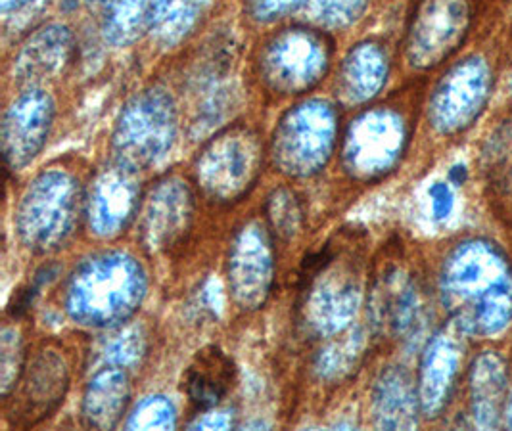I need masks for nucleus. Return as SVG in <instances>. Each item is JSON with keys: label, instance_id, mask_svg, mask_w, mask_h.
<instances>
[{"label": "nucleus", "instance_id": "1", "mask_svg": "<svg viewBox=\"0 0 512 431\" xmlns=\"http://www.w3.org/2000/svg\"><path fill=\"white\" fill-rule=\"evenodd\" d=\"M453 324L470 336L493 338L512 322V269L495 244L468 240L451 251L440 276Z\"/></svg>", "mask_w": 512, "mask_h": 431}, {"label": "nucleus", "instance_id": "2", "mask_svg": "<svg viewBox=\"0 0 512 431\" xmlns=\"http://www.w3.org/2000/svg\"><path fill=\"white\" fill-rule=\"evenodd\" d=\"M144 273L123 253H104L85 261L68 284L66 307L87 326H112L131 317L144 297Z\"/></svg>", "mask_w": 512, "mask_h": 431}, {"label": "nucleus", "instance_id": "3", "mask_svg": "<svg viewBox=\"0 0 512 431\" xmlns=\"http://www.w3.org/2000/svg\"><path fill=\"white\" fill-rule=\"evenodd\" d=\"M413 129V115L405 102H386L369 108L351 121L342 165L351 179L373 182L386 177L403 156Z\"/></svg>", "mask_w": 512, "mask_h": 431}, {"label": "nucleus", "instance_id": "4", "mask_svg": "<svg viewBox=\"0 0 512 431\" xmlns=\"http://www.w3.org/2000/svg\"><path fill=\"white\" fill-rule=\"evenodd\" d=\"M334 248L328 242L323 250L315 251L303 261L300 274V294L305 320L317 332H336L348 324L359 303L357 269L353 255Z\"/></svg>", "mask_w": 512, "mask_h": 431}, {"label": "nucleus", "instance_id": "5", "mask_svg": "<svg viewBox=\"0 0 512 431\" xmlns=\"http://www.w3.org/2000/svg\"><path fill=\"white\" fill-rule=\"evenodd\" d=\"M83 205L81 182L66 169H48L25 190L18 227L29 248L50 251L68 240Z\"/></svg>", "mask_w": 512, "mask_h": 431}, {"label": "nucleus", "instance_id": "6", "mask_svg": "<svg viewBox=\"0 0 512 431\" xmlns=\"http://www.w3.org/2000/svg\"><path fill=\"white\" fill-rule=\"evenodd\" d=\"M336 135L338 115L328 102L300 104L280 119L273 133V163L290 177L317 175L334 152Z\"/></svg>", "mask_w": 512, "mask_h": 431}, {"label": "nucleus", "instance_id": "7", "mask_svg": "<svg viewBox=\"0 0 512 431\" xmlns=\"http://www.w3.org/2000/svg\"><path fill=\"white\" fill-rule=\"evenodd\" d=\"M177 133V112L171 96L160 89L140 92L123 110L114 133L117 167L144 171L165 158Z\"/></svg>", "mask_w": 512, "mask_h": 431}, {"label": "nucleus", "instance_id": "8", "mask_svg": "<svg viewBox=\"0 0 512 431\" xmlns=\"http://www.w3.org/2000/svg\"><path fill=\"white\" fill-rule=\"evenodd\" d=\"M263 144L248 127H231L211 138L194 165L196 182L213 202H238L256 184Z\"/></svg>", "mask_w": 512, "mask_h": 431}, {"label": "nucleus", "instance_id": "9", "mask_svg": "<svg viewBox=\"0 0 512 431\" xmlns=\"http://www.w3.org/2000/svg\"><path fill=\"white\" fill-rule=\"evenodd\" d=\"M332 60V41L307 27H286L259 54V75L277 94H302L321 83Z\"/></svg>", "mask_w": 512, "mask_h": 431}, {"label": "nucleus", "instance_id": "10", "mask_svg": "<svg viewBox=\"0 0 512 431\" xmlns=\"http://www.w3.org/2000/svg\"><path fill=\"white\" fill-rule=\"evenodd\" d=\"M68 355L58 341H43L25 361L6 399V420L14 428H33L58 409L70 389Z\"/></svg>", "mask_w": 512, "mask_h": 431}, {"label": "nucleus", "instance_id": "11", "mask_svg": "<svg viewBox=\"0 0 512 431\" xmlns=\"http://www.w3.org/2000/svg\"><path fill=\"white\" fill-rule=\"evenodd\" d=\"M470 23L472 0H417L405 33L409 66L438 68L465 43Z\"/></svg>", "mask_w": 512, "mask_h": 431}, {"label": "nucleus", "instance_id": "12", "mask_svg": "<svg viewBox=\"0 0 512 431\" xmlns=\"http://www.w3.org/2000/svg\"><path fill=\"white\" fill-rule=\"evenodd\" d=\"M491 91V75L484 60L468 58L451 69L430 102V121L443 135H457L474 123Z\"/></svg>", "mask_w": 512, "mask_h": 431}, {"label": "nucleus", "instance_id": "13", "mask_svg": "<svg viewBox=\"0 0 512 431\" xmlns=\"http://www.w3.org/2000/svg\"><path fill=\"white\" fill-rule=\"evenodd\" d=\"M374 328L399 340L417 336L424 322V301L419 284L399 267H386L371 290Z\"/></svg>", "mask_w": 512, "mask_h": 431}, {"label": "nucleus", "instance_id": "14", "mask_svg": "<svg viewBox=\"0 0 512 431\" xmlns=\"http://www.w3.org/2000/svg\"><path fill=\"white\" fill-rule=\"evenodd\" d=\"M54 104L47 92L31 89L20 94L2 121V152L10 169H24L47 142Z\"/></svg>", "mask_w": 512, "mask_h": 431}, {"label": "nucleus", "instance_id": "15", "mask_svg": "<svg viewBox=\"0 0 512 431\" xmlns=\"http://www.w3.org/2000/svg\"><path fill=\"white\" fill-rule=\"evenodd\" d=\"M194 200L185 182L175 177L158 182L140 207V232L148 246H171L192 219Z\"/></svg>", "mask_w": 512, "mask_h": 431}, {"label": "nucleus", "instance_id": "16", "mask_svg": "<svg viewBox=\"0 0 512 431\" xmlns=\"http://www.w3.org/2000/svg\"><path fill=\"white\" fill-rule=\"evenodd\" d=\"M229 280L244 309L263 305L273 282V255L265 232L257 225L246 227L229 257Z\"/></svg>", "mask_w": 512, "mask_h": 431}, {"label": "nucleus", "instance_id": "17", "mask_svg": "<svg viewBox=\"0 0 512 431\" xmlns=\"http://www.w3.org/2000/svg\"><path fill=\"white\" fill-rule=\"evenodd\" d=\"M461 359V343L449 332L434 336L428 343L420 361L417 386L420 409L426 416H438L445 409L461 370Z\"/></svg>", "mask_w": 512, "mask_h": 431}, {"label": "nucleus", "instance_id": "18", "mask_svg": "<svg viewBox=\"0 0 512 431\" xmlns=\"http://www.w3.org/2000/svg\"><path fill=\"white\" fill-rule=\"evenodd\" d=\"M139 209V188L133 173L127 169H110L94 182L89 217L94 230L102 236H112L127 227Z\"/></svg>", "mask_w": 512, "mask_h": 431}, {"label": "nucleus", "instance_id": "19", "mask_svg": "<svg viewBox=\"0 0 512 431\" xmlns=\"http://www.w3.org/2000/svg\"><path fill=\"white\" fill-rule=\"evenodd\" d=\"M234 372L233 361L219 347H204L183 374V393L194 409H213L229 395Z\"/></svg>", "mask_w": 512, "mask_h": 431}, {"label": "nucleus", "instance_id": "20", "mask_svg": "<svg viewBox=\"0 0 512 431\" xmlns=\"http://www.w3.org/2000/svg\"><path fill=\"white\" fill-rule=\"evenodd\" d=\"M388 56L382 45L367 41L351 48L338 73L336 91L348 104H361L376 96L388 77Z\"/></svg>", "mask_w": 512, "mask_h": 431}, {"label": "nucleus", "instance_id": "21", "mask_svg": "<svg viewBox=\"0 0 512 431\" xmlns=\"http://www.w3.org/2000/svg\"><path fill=\"white\" fill-rule=\"evenodd\" d=\"M73 54V37L64 25H48L35 33L24 46L16 75L22 83H37L62 71L70 64Z\"/></svg>", "mask_w": 512, "mask_h": 431}, {"label": "nucleus", "instance_id": "22", "mask_svg": "<svg viewBox=\"0 0 512 431\" xmlns=\"http://www.w3.org/2000/svg\"><path fill=\"white\" fill-rule=\"evenodd\" d=\"M470 407L480 428L499 424L507 409V370L495 353L480 355L470 370Z\"/></svg>", "mask_w": 512, "mask_h": 431}, {"label": "nucleus", "instance_id": "23", "mask_svg": "<svg viewBox=\"0 0 512 431\" xmlns=\"http://www.w3.org/2000/svg\"><path fill=\"white\" fill-rule=\"evenodd\" d=\"M167 0H108L104 8V35L116 46L133 45L162 18Z\"/></svg>", "mask_w": 512, "mask_h": 431}, {"label": "nucleus", "instance_id": "24", "mask_svg": "<svg viewBox=\"0 0 512 431\" xmlns=\"http://www.w3.org/2000/svg\"><path fill=\"white\" fill-rule=\"evenodd\" d=\"M374 405L382 428H411L417 422L419 391L403 370L392 368L378 380Z\"/></svg>", "mask_w": 512, "mask_h": 431}, {"label": "nucleus", "instance_id": "25", "mask_svg": "<svg viewBox=\"0 0 512 431\" xmlns=\"http://www.w3.org/2000/svg\"><path fill=\"white\" fill-rule=\"evenodd\" d=\"M129 382L125 372L108 368L100 372L85 393V424L98 430L114 428L129 403Z\"/></svg>", "mask_w": 512, "mask_h": 431}, {"label": "nucleus", "instance_id": "26", "mask_svg": "<svg viewBox=\"0 0 512 431\" xmlns=\"http://www.w3.org/2000/svg\"><path fill=\"white\" fill-rule=\"evenodd\" d=\"M486 175L497 194L512 198V121H505L489 140Z\"/></svg>", "mask_w": 512, "mask_h": 431}, {"label": "nucleus", "instance_id": "27", "mask_svg": "<svg viewBox=\"0 0 512 431\" xmlns=\"http://www.w3.org/2000/svg\"><path fill=\"white\" fill-rule=\"evenodd\" d=\"M208 0H167L162 18L154 31L163 45L179 43L190 29L198 23Z\"/></svg>", "mask_w": 512, "mask_h": 431}, {"label": "nucleus", "instance_id": "28", "mask_svg": "<svg viewBox=\"0 0 512 431\" xmlns=\"http://www.w3.org/2000/svg\"><path fill=\"white\" fill-rule=\"evenodd\" d=\"M267 219L280 238H292L302 227L303 211L300 200L288 188H279L267 198Z\"/></svg>", "mask_w": 512, "mask_h": 431}, {"label": "nucleus", "instance_id": "29", "mask_svg": "<svg viewBox=\"0 0 512 431\" xmlns=\"http://www.w3.org/2000/svg\"><path fill=\"white\" fill-rule=\"evenodd\" d=\"M369 0H309L311 16L326 27H346L361 18Z\"/></svg>", "mask_w": 512, "mask_h": 431}, {"label": "nucleus", "instance_id": "30", "mask_svg": "<svg viewBox=\"0 0 512 431\" xmlns=\"http://www.w3.org/2000/svg\"><path fill=\"white\" fill-rule=\"evenodd\" d=\"M175 424V410L163 397H152L142 403L131 418V428H171Z\"/></svg>", "mask_w": 512, "mask_h": 431}, {"label": "nucleus", "instance_id": "31", "mask_svg": "<svg viewBox=\"0 0 512 431\" xmlns=\"http://www.w3.org/2000/svg\"><path fill=\"white\" fill-rule=\"evenodd\" d=\"M303 2L305 0H250V12L259 22H273L300 8Z\"/></svg>", "mask_w": 512, "mask_h": 431}, {"label": "nucleus", "instance_id": "32", "mask_svg": "<svg viewBox=\"0 0 512 431\" xmlns=\"http://www.w3.org/2000/svg\"><path fill=\"white\" fill-rule=\"evenodd\" d=\"M430 200H432V213L434 219L438 221H445L451 213H453V190L449 188V184L445 182H436L430 188Z\"/></svg>", "mask_w": 512, "mask_h": 431}, {"label": "nucleus", "instance_id": "33", "mask_svg": "<svg viewBox=\"0 0 512 431\" xmlns=\"http://www.w3.org/2000/svg\"><path fill=\"white\" fill-rule=\"evenodd\" d=\"M466 179H468V169H466L465 165H455V167H451V171H449V181L453 182L455 186L465 184Z\"/></svg>", "mask_w": 512, "mask_h": 431}, {"label": "nucleus", "instance_id": "34", "mask_svg": "<svg viewBox=\"0 0 512 431\" xmlns=\"http://www.w3.org/2000/svg\"><path fill=\"white\" fill-rule=\"evenodd\" d=\"M29 2H31V0H0V6H2V12L8 14V12L22 10Z\"/></svg>", "mask_w": 512, "mask_h": 431}, {"label": "nucleus", "instance_id": "35", "mask_svg": "<svg viewBox=\"0 0 512 431\" xmlns=\"http://www.w3.org/2000/svg\"><path fill=\"white\" fill-rule=\"evenodd\" d=\"M507 424H509V428H512V393L507 401Z\"/></svg>", "mask_w": 512, "mask_h": 431}]
</instances>
